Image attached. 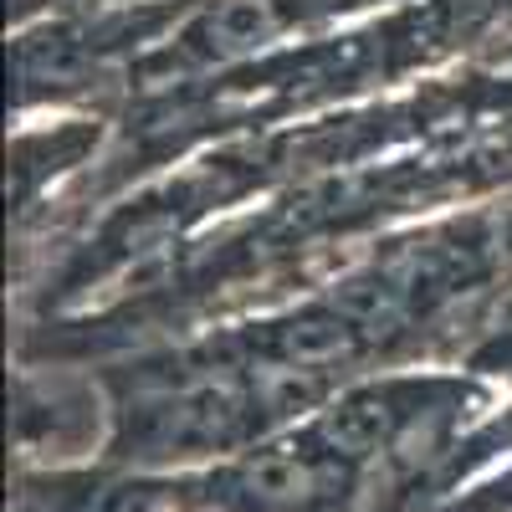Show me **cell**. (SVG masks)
I'll return each mask as SVG.
<instances>
[{"mask_svg":"<svg viewBox=\"0 0 512 512\" xmlns=\"http://www.w3.org/2000/svg\"><path fill=\"white\" fill-rule=\"evenodd\" d=\"M272 425L251 390V374L221 359H185L175 369H134L128 384H108L103 461L154 477H190L195 466H221Z\"/></svg>","mask_w":512,"mask_h":512,"instance_id":"1","label":"cell"},{"mask_svg":"<svg viewBox=\"0 0 512 512\" xmlns=\"http://www.w3.org/2000/svg\"><path fill=\"white\" fill-rule=\"evenodd\" d=\"M98 431L108 436V400L93 384H67V379L41 384L31 374L16 379V446L26 461L36 451L77 456L98 441Z\"/></svg>","mask_w":512,"mask_h":512,"instance_id":"3","label":"cell"},{"mask_svg":"<svg viewBox=\"0 0 512 512\" xmlns=\"http://www.w3.org/2000/svg\"><path fill=\"white\" fill-rule=\"evenodd\" d=\"M287 26H292V11L282 0H216V6H205L190 21L180 47L195 62H236V57H251L256 47H267V41H277Z\"/></svg>","mask_w":512,"mask_h":512,"instance_id":"4","label":"cell"},{"mask_svg":"<svg viewBox=\"0 0 512 512\" xmlns=\"http://www.w3.org/2000/svg\"><path fill=\"white\" fill-rule=\"evenodd\" d=\"M195 477H154L128 466H21L11 512H180Z\"/></svg>","mask_w":512,"mask_h":512,"instance_id":"2","label":"cell"},{"mask_svg":"<svg viewBox=\"0 0 512 512\" xmlns=\"http://www.w3.org/2000/svg\"><path fill=\"white\" fill-rule=\"evenodd\" d=\"M103 134V123H62V128H41V134H21L16 149H11V205L16 216H26L31 200L41 195V185H47V164L57 169H72L82 164V154H88Z\"/></svg>","mask_w":512,"mask_h":512,"instance_id":"5","label":"cell"}]
</instances>
